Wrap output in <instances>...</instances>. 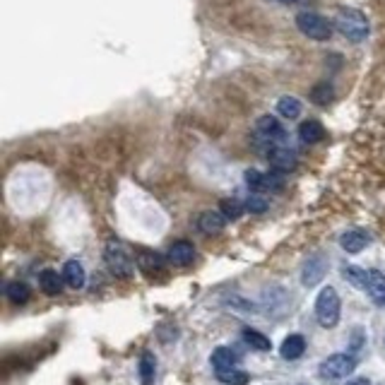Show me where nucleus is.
Wrapping results in <instances>:
<instances>
[{
	"label": "nucleus",
	"instance_id": "1",
	"mask_svg": "<svg viewBox=\"0 0 385 385\" xmlns=\"http://www.w3.org/2000/svg\"><path fill=\"white\" fill-rule=\"evenodd\" d=\"M335 27L344 39L354 44L366 41V37H369V22H366L364 13L354 8H339L335 15Z\"/></svg>",
	"mask_w": 385,
	"mask_h": 385
},
{
	"label": "nucleus",
	"instance_id": "2",
	"mask_svg": "<svg viewBox=\"0 0 385 385\" xmlns=\"http://www.w3.org/2000/svg\"><path fill=\"white\" fill-rule=\"evenodd\" d=\"M339 308H342V304H339V294L335 292V287H322L318 299H315V318L322 327H335L339 322Z\"/></svg>",
	"mask_w": 385,
	"mask_h": 385
},
{
	"label": "nucleus",
	"instance_id": "3",
	"mask_svg": "<svg viewBox=\"0 0 385 385\" xmlns=\"http://www.w3.org/2000/svg\"><path fill=\"white\" fill-rule=\"evenodd\" d=\"M104 260L109 265L111 275L118 277V280H130L135 273V263L130 258V253L126 251L121 241H109L106 243V251H104Z\"/></svg>",
	"mask_w": 385,
	"mask_h": 385
},
{
	"label": "nucleus",
	"instance_id": "4",
	"mask_svg": "<svg viewBox=\"0 0 385 385\" xmlns=\"http://www.w3.org/2000/svg\"><path fill=\"white\" fill-rule=\"evenodd\" d=\"M296 30L304 37L313 39V41H327L332 37V25L325 17L315 15V13H299L296 15Z\"/></svg>",
	"mask_w": 385,
	"mask_h": 385
},
{
	"label": "nucleus",
	"instance_id": "5",
	"mask_svg": "<svg viewBox=\"0 0 385 385\" xmlns=\"http://www.w3.org/2000/svg\"><path fill=\"white\" fill-rule=\"evenodd\" d=\"M354 369H356L354 354H332L320 364V376L330 378V381H339V378L352 376Z\"/></svg>",
	"mask_w": 385,
	"mask_h": 385
},
{
	"label": "nucleus",
	"instance_id": "6",
	"mask_svg": "<svg viewBox=\"0 0 385 385\" xmlns=\"http://www.w3.org/2000/svg\"><path fill=\"white\" fill-rule=\"evenodd\" d=\"M256 133L265 145H277L287 140V130L282 128V123L277 121L275 116H270V113H265V116H260L256 121Z\"/></svg>",
	"mask_w": 385,
	"mask_h": 385
},
{
	"label": "nucleus",
	"instance_id": "7",
	"mask_svg": "<svg viewBox=\"0 0 385 385\" xmlns=\"http://www.w3.org/2000/svg\"><path fill=\"white\" fill-rule=\"evenodd\" d=\"M265 159H268L277 171H294L299 164V155L287 145H270V150L265 152Z\"/></svg>",
	"mask_w": 385,
	"mask_h": 385
},
{
	"label": "nucleus",
	"instance_id": "8",
	"mask_svg": "<svg viewBox=\"0 0 385 385\" xmlns=\"http://www.w3.org/2000/svg\"><path fill=\"white\" fill-rule=\"evenodd\" d=\"M325 270H327V258L322 253H313L308 260L304 263V270H301V285L304 287H315L322 282L325 277Z\"/></svg>",
	"mask_w": 385,
	"mask_h": 385
},
{
	"label": "nucleus",
	"instance_id": "9",
	"mask_svg": "<svg viewBox=\"0 0 385 385\" xmlns=\"http://www.w3.org/2000/svg\"><path fill=\"white\" fill-rule=\"evenodd\" d=\"M371 243V234L364 229H349L344 231L342 236H339V246H342L344 253H352V256H356V253H361L366 246Z\"/></svg>",
	"mask_w": 385,
	"mask_h": 385
},
{
	"label": "nucleus",
	"instance_id": "10",
	"mask_svg": "<svg viewBox=\"0 0 385 385\" xmlns=\"http://www.w3.org/2000/svg\"><path fill=\"white\" fill-rule=\"evenodd\" d=\"M241 361V354L234 352L231 347H217L209 356V364H212L214 373L217 371H226V369H236V364Z\"/></svg>",
	"mask_w": 385,
	"mask_h": 385
},
{
	"label": "nucleus",
	"instance_id": "11",
	"mask_svg": "<svg viewBox=\"0 0 385 385\" xmlns=\"http://www.w3.org/2000/svg\"><path fill=\"white\" fill-rule=\"evenodd\" d=\"M226 222H229V219H226L222 212L205 209V212H200V217H197V229H200L202 234H219L226 226Z\"/></svg>",
	"mask_w": 385,
	"mask_h": 385
},
{
	"label": "nucleus",
	"instance_id": "12",
	"mask_svg": "<svg viewBox=\"0 0 385 385\" xmlns=\"http://www.w3.org/2000/svg\"><path fill=\"white\" fill-rule=\"evenodd\" d=\"M63 280L70 289H82L87 282V273H84L80 260H67L63 265Z\"/></svg>",
	"mask_w": 385,
	"mask_h": 385
},
{
	"label": "nucleus",
	"instance_id": "13",
	"mask_svg": "<svg viewBox=\"0 0 385 385\" xmlns=\"http://www.w3.org/2000/svg\"><path fill=\"white\" fill-rule=\"evenodd\" d=\"M366 294L376 306H385V275L381 270H369V285H366Z\"/></svg>",
	"mask_w": 385,
	"mask_h": 385
},
{
	"label": "nucleus",
	"instance_id": "14",
	"mask_svg": "<svg viewBox=\"0 0 385 385\" xmlns=\"http://www.w3.org/2000/svg\"><path fill=\"white\" fill-rule=\"evenodd\" d=\"M169 260H171L174 265L185 268V265H190L192 260H195V248H192V243L188 241H176L169 248Z\"/></svg>",
	"mask_w": 385,
	"mask_h": 385
},
{
	"label": "nucleus",
	"instance_id": "15",
	"mask_svg": "<svg viewBox=\"0 0 385 385\" xmlns=\"http://www.w3.org/2000/svg\"><path fill=\"white\" fill-rule=\"evenodd\" d=\"M277 113H280L282 118H289V121H296L299 116H301V111H304V104H301V99H296V96H280L277 99Z\"/></svg>",
	"mask_w": 385,
	"mask_h": 385
},
{
	"label": "nucleus",
	"instance_id": "16",
	"mask_svg": "<svg viewBox=\"0 0 385 385\" xmlns=\"http://www.w3.org/2000/svg\"><path fill=\"white\" fill-rule=\"evenodd\" d=\"M322 138H325V128H322L320 121H304L301 126H299V140H301L304 145H315L320 143Z\"/></svg>",
	"mask_w": 385,
	"mask_h": 385
},
{
	"label": "nucleus",
	"instance_id": "17",
	"mask_svg": "<svg viewBox=\"0 0 385 385\" xmlns=\"http://www.w3.org/2000/svg\"><path fill=\"white\" fill-rule=\"evenodd\" d=\"M304 352H306V339L301 335H289L280 347L282 359H287V361L299 359V356H304Z\"/></svg>",
	"mask_w": 385,
	"mask_h": 385
},
{
	"label": "nucleus",
	"instance_id": "18",
	"mask_svg": "<svg viewBox=\"0 0 385 385\" xmlns=\"http://www.w3.org/2000/svg\"><path fill=\"white\" fill-rule=\"evenodd\" d=\"M63 275H58L56 270H44L41 275H39V287L44 289V294H48V296H56V294L63 292Z\"/></svg>",
	"mask_w": 385,
	"mask_h": 385
},
{
	"label": "nucleus",
	"instance_id": "19",
	"mask_svg": "<svg viewBox=\"0 0 385 385\" xmlns=\"http://www.w3.org/2000/svg\"><path fill=\"white\" fill-rule=\"evenodd\" d=\"M138 373H140V383L143 385H152L155 383V373H157V359L152 352H143L138 364Z\"/></svg>",
	"mask_w": 385,
	"mask_h": 385
},
{
	"label": "nucleus",
	"instance_id": "20",
	"mask_svg": "<svg viewBox=\"0 0 385 385\" xmlns=\"http://www.w3.org/2000/svg\"><path fill=\"white\" fill-rule=\"evenodd\" d=\"M138 268L143 270L145 275H155L164 270V260L157 256V253H150V251H140L138 253Z\"/></svg>",
	"mask_w": 385,
	"mask_h": 385
},
{
	"label": "nucleus",
	"instance_id": "21",
	"mask_svg": "<svg viewBox=\"0 0 385 385\" xmlns=\"http://www.w3.org/2000/svg\"><path fill=\"white\" fill-rule=\"evenodd\" d=\"M5 296H8L15 306H22V304L30 301L32 292L25 282H8V287H5Z\"/></svg>",
	"mask_w": 385,
	"mask_h": 385
},
{
	"label": "nucleus",
	"instance_id": "22",
	"mask_svg": "<svg viewBox=\"0 0 385 385\" xmlns=\"http://www.w3.org/2000/svg\"><path fill=\"white\" fill-rule=\"evenodd\" d=\"M342 277L352 287L364 289V292H366V285H369V273H366V270L356 268V265H347V268H342Z\"/></svg>",
	"mask_w": 385,
	"mask_h": 385
},
{
	"label": "nucleus",
	"instance_id": "23",
	"mask_svg": "<svg viewBox=\"0 0 385 385\" xmlns=\"http://www.w3.org/2000/svg\"><path fill=\"white\" fill-rule=\"evenodd\" d=\"M241 337H243V342H246L248 347L258 349V352H268V349L273 347V342H270L268 337L260 335L258 330H251V327H246V330L241 332Z\"/></svg>",
	"mask_w": 385,
	"mask_h": 385
},
{
	"label": "nucleus",
	"instance_id": "24",
	"mask_svg": "<svg viewBox=\"0 0 385 385\" xmlns=\"http://www.w3.org/2000/svg\"><path fill=\"white\" fill-rule=\"evenodd\" d=\"M335 99V89H332V84L327 82H318L313 89H311V101L318 106H327L330 101Z\"/></svg>",
	"mask_w": 385,
	"mask_h": 385
},
{
	"label": "nucleus",
	"instance_id": "25",
	"mask_svg": "<svg viewBox=\"0 0 385 385\" xmlns=\"http://www.w3.org/2000/svg\"><path fill=\"white\" fill-rule=\"evenodd\" d=\"M217 381L224 385H248L251 376L239 369H226V371H217Z\"/></svg>",
	"mask_w": 385,
	"mask_h": 385
},
{
	"label": "nucleus",
	"instance_id": "26",
	"mask_svg": "<svg viewBox=\"0 0 385 385\" xmlns=\"http://www.w3.org/2000/svg\"><path fill=\"white\" fill-rule=\"evenodd\" d=\"M219 212H222L226 219H239L241 214L246 212V202H239L236 197H226V200L219 202Z\"/></svg>",
	"mask_w": 385,
	"mask_h": 385
},
{
	"label": "nucleus",
	"instance_id": "27",
	"mask_svg": "<svg viewBox=\"0 0 385 385\" xmlns=\"http://www.w3.org/2000/svg\"><path fill=\"white\" fill-rule=\"evenodd\" d=\"M243 181H246V185L253 192H263L265 190V174L258 171V169H248V171L243 174Z\"/></svg>",
	"mask_w": 385,
	"mask_h": 385
},
{
	"label": "nucleus",
	"instance_id": "28",
	"mask_svg": "<svg viewBox=\"0 0 385 385\" xmlns=\"http://www.w3.org/2000/svg\"><path fill=\"white\" fill-rule=\"evenodd\" d=\"M246 209L253 214H263L265 209H268V202H265V197H260V195H251L246 200Z\"/></svg>",
	"mask_w": 385,
	"mask_h": 385
},
{
	"label": "nucleus",
	"instance_id": "29",
	"mask_svg": "<svg viewBox=\"0 0 385 385\" xmlns=\"http://www.w3.org/2000/svg\"><path fill=\"white\" fill-rule=\"evenodd\" d=\"M361 335H364V332L356 327V330H354V342H352V352H361V349L366 347V339H361Z\"/></svg>",
	"mask_w": 385,
	"mask_h": 385
},
{
	"label": "nucleus",
	"instance_id": "30",
	"mask_svg": "<svg viewBox=\"0 0 385 385\" xmlns=\"http://www.w3.org/2000/svg\"><path fill=\"white\" fill-rule=\"evenodd\" d=\"M347 385H371V383L366 381V378H354V381H349Z\"/></svg>",
	"mask_w": 385,
	"mask_h": 385
},
{
	"label": "nucleus",
	"instance_id": "31",
	"mask_svg": "<svg viewBox=\"0 0 385 385\" xmlns=\"http://www.w3.org/2000/svg\"><path fill=\"white\" fill-rule=\"evenodd\" d=\"M277 3H285V5H292V3H299V0H277Z\"/></svg>",
	"mask_w": 385,
	"mask_h": 385
}]
</instances>
